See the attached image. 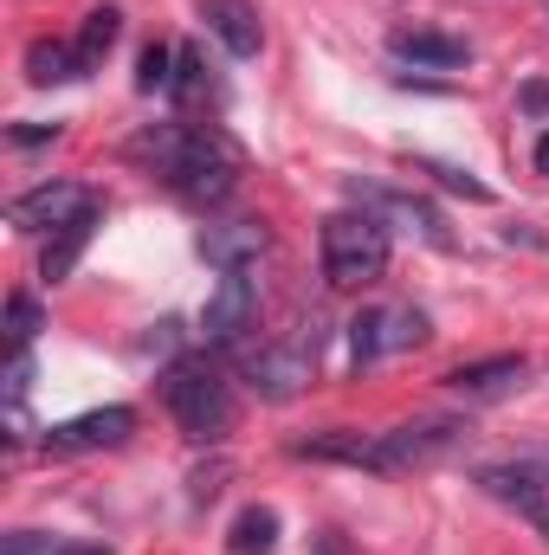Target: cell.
Returning <instances> with one entry per match:
<instances>
[{"label":"cell","instance_id":"1","mask_svg":"<svg viewBox=\"0 0 549 555\" xmlns=\"http://www.w3.org/2000/svg\"><path fill=\"white\" fill-rule=\"evenodd\" d=\"M130 155H142L181 201H194V207H220L233 188H240V162H233V149L220 137H207V130H194V124H155V130H142L130 142Z\"/></svg>","mask_w":549,"mask_h":555},{"label":"cell","instance_id":"2","mask_svg":"<svg viewBox=\"0 0 549 555\" xmlns=\"http://www.w3.org/2000/svg\"><path fill=\"white\" fill-rule=\"evenodd\" d=\"M452 420H420V426H388V433H310L297 439L291 452L297 459H336V465H369V472H408V465H426L433 452L452 446Z\"/></svg>","mask_w":549,"mask_h":555},{"label":"cell","instance_id":"3","mask_svg":"<svg viewBox=\"0 0 549 555\" xmlns=\"http://www.w3.org/2000/svg\"><path fill=\"white\" fill-rule=\"evenodd\" d=\"M317 246H323V278L343 284V291L375 284V278L388 272V227H382V214H369V207L330 214L323 233H317Z\"/></svg>","mask_w":549,"mask_h":555},{"label":"cell","instance_id":"4","mask_svg":"<svg viewBox=\"0 0 549 555\" xmlns=\"http://www.w3.org/2000/svg\"><path fill=\"white\" fill-rule=\"evenodd\" d=\"M162 401H168V414H175V426H181L188 439H220V433L233 426V388H227V375H220L214 362H201V356L168 362Z\"/></svg>","mask_w":549,"mask_h":555},{"label":"cell","instance_id":"5","mask_svg":"<svg viewBox=\"0 0 549 555\" xmlns=\"http://www.w3.org/2000/svg\"><path fill=\"white\" fill-rule=\"evenodd\" d=\"M7 214H13V227L59 240V233H72V227H98L104 201H98L91 188H78V181H39V188H26Z\"/></svg>","mask_w":549,"mask_h":555},{"label":"cell","instance_id":"6","mask_svg":"<svg viewBox=\"0 0 549 555\" xmlns=\"http://www.w3.org/2000/svg\"><path fill=\"white\" fill-rule=\"evenodd\" d=\"M253 317H259V284H253V272H220L207 310H201V336L220 343V349H233L253 330Z\"/></svg>","mask_w":549,"mask_h":555},{"label":"cell","instance_id":"7","mask_svg":"<svg viewBox=\"0 0 549 555\" xmlns=\"http://www.w3.org/2000/svg\"><path fill=\"white\" fill-rule=\"evenodd\" d=\"M478 491H485L491 504L518 511V517H524V524L549 543V491L537 485V472H531V465H485V472H478Z\"/></svg>","mask_w":549,"mask_h":555},{"label":"cell","instance_id":"8","mask_svg":"<svg viewBox=\"0 0 549 555\" xmlns=\"http://www.w3.org/2000/svg\"><path fill=\"white\" fill-rule=\"evenodd\" d=\"M130 433H137L130 408H91V414H78V420L46 426V452H98V446H124Z\"/></svg>","mask_w":549,"mask_h":555},{"label":"cell","instance_id":"9","mask_svg":"<svg viewBox=\"0 0 549 555\" xmlns=\"http://www.w3.org/2000/svg\"><path fill=\"white\" fill-rule=\"evenodd\" d=\"M388 52H395L401 65H420V72H465V65H472V39L433 33V26H395V33H388Z\"/></svg>","mask_w":549,"mask_h":555},{"label":"cell","instance_id":"10","mask_svg":"<svg viewBox=\"0 0 549 555\" xmlns=\"http://www.w3.org/2000/svg\"><path fill=\"white\" fill-rule=\"evenodd\" d=\"M266 227L259 220H220V227H207L201 233V259L214 266V272H253L259 259H266Z\"/></svg>","mask_w":549,"mask_h":555},{"label":"cell","instance_id":"11","mask_svg":"<svg viewBox=\"0 0 549 555\" xmlns=\"http://www.w3.org/2000/svg\"><path fill=\"white\" fill-rule=\"evenodd\" d=\"M310 362H317V336H310V343H304V336H297V343H278V349H259V356H253V382H259L272 401H291V395L310 382Z\"/></svg>","mask_w":549,"mask_h":555},{"label":"cell","instance_id":"12","mask_svg":"<svg viewBox=\"0 0 549 555\" xmlns=\"http://www.w3.org/2000/svg\"><path fill=\"white\" fill-rule=\"evenodd\" d=\"M201 20H207V33H214L233 59H259L266 26H259V7H253V0H201Z\"/></svg>","mask_w":549,"mask_h":555},{"label":"cell","instance_id":"13","mask_svg":"<svg viewBox=\"0 0 549 555\" xmlns=\"http://www.w3.org/2000/svg\"><path fill=\"white\" fill-rule=\"evenodd\" d=\"M124 39V13L117 7H91L85 13V26H78V39H72V72L78 78H91L104 59H111V46Z\"/></svg>","mask_w":549,"mask_h":555},{"label":"cell","instance_id":"14","mask_svg":"<svg viewBox=\"0 0 549 555\" xmlns=\"http://www.w3.org/2000/svg\"><path fill=\"white\" fill-rule=\"evenodd\" d=\"M518 382H524V356H491V362H465V369L446 375V388L465 395V401H491V395H505Z\"/></svg>","mask_w":549,"mask_h":555},{"label":"cell","instance_id":"15","mask_svg":"<svg viewBox=\"0 0 549 555\" xmlns=\"http://www.w3.org/2000/svg\"><path fill=\"white\" fill-rule=\"evenodd\" d=\"M278 550V511L253 504L233 517V555H272Z\"/></svg>","mask_w":549,"mask_h":555},{"label":"cell","instance_id":"16","mask_svg":"<svg viewBox=\"0 0 549 555\" xmlns=\"http://www.w3.org/2000/svg\"><path fill=\"white\" fill-rule=\"evenodd\" d=\"M375 356H388V310H362V317L349 323V362L369 369Z\"/></svg>","mask_w":549,"mask_h":555},{"label":"cell","instance_id":"17","mask_svg":"<svg viewBox=\"0 0 549 555\" xmlns=\"http://www.w3.org/2000/svg\"><path fill=\"white\" fill-rule=\"evenodd\" d=\"M26 78H33V85H65V78H78V72H72V46L39 39V46L26 52Z\"/></svg>","mask_w":549,"mask_h":555},{"label":"cell","instance_id":"18","mask_svg":"<svg viewBox=\"0 0 549 555\" xmlns=\"http://www.w3.org/2000/svg\"><path fill=\"white\" fill-rule=\"evenodd\" d=\"M33 336H39V304L26 291H13L7 297V349L20 356V349H33Z\"/></svg>","mask_w":549,"mask_h":555},{"label":"cell","instance_id":"19","mask_svg":"<svg viewBox=\"0 0 549 555\" xmlns=\"http://www.w3.org/2000/svg\"><path fill=\"white\" fill-rule=\"evenodd\" d=\"M168 65H175V52H168V46H149V52L137 59V91H142V98L175 91V72H168Z\"/></svg>","mask_w":549,"mask_h":555},{"label":"cell","instance_id":"20","mask_svg":"<svg viewBox=\"0 0 549 555\" xmlns=\"http://www.w3.org/2000/svg\"><path fill=\"white\" fill-rule=\"evenodd\" d=\"M426 336H433V330H426V317H420V310H408V304H401V310H388V356H395V349H420Z\"/></svg>","mask_w":549,"mask_h":555},{"label":"cell","instance_id":"21","mask_svg":"<svg viewBox=\"0 0 549 555\" xmlns=\"http://www.w3.org/2000/svg\"><path fill=\"white\" fill-rule=\"evenodd\" d=\"M91 240V227H72V233H59V246H46V278H65L72 272V259H78V246Z\"/></svg>","mask_w":549,"mask_h":555},{"label":"cell","instance_id":"22","mask_svg":"<svg viewBox=\"0 0 549 555\" xmlns=\"http://www.w3.org/2000/svg\"><path fill=\"white\" fill-rule=\"evenodd\" d=\"M26 388H33V356L20 349V356L7 362V408H13V414H20V401H26Z\"/></svg>","mask_w":549,"mask_h":555},{"label":"cell","instance_id":"23","mask_svg":"<svg viewBox=\"0 0 549 555\" xmlns=\"http://www.w3.org/2000/svg\"><path fill=\"white\" fill-rule=\"evenodd\" d=\"M7 555H52V543H39L33 530H20V537H7Z\"/></svg>","mask_w":549,"mask_h":555},{"label":"cell","instance_id":"24","mask_svg":"<svg viewBox=\"0 0 549 555\" xmlns=\"http://www.w3.org/2000/svg\"><path fill=\"white\" fill-rule=\"evenodd\" d=\"M52 555H111V550H98V543H59Z\"/></svg>","mask_w":549,"mask_h":555},{"label":"cell","instance_id":"25","mask_svg":"<svg viewBox=\"0 0 549 555\" xmlns=\"http://www.w3.org/2000/svg\"><path fill=\"white\" fill-rule=\"evenodd\" d=\"M537 175H549V130L537 137Z\"/></svg>","mask_w":549,"mask_h":555},{"label":"cell","instance_id":"26","mask_svg":"<svg viewBox=\"0 0 549 555\" xmlns=\"http://www.w3.org/2000/svg\"><path fill=\"white\" fill-rule=\"evenodd\" d=\"M544 7H549V0H544Z\"/></svg>","mask_w":549,"mask_h":555}]
</instances>
